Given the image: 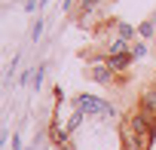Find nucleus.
Listing matches in <instances>:
<instances>
[{
	"label": "nucleus",
	"instance_id": "1",
	"mask_svg": "<svg viewBox=\"0 0 156 150\" xmlns=\"http://www.w3.org/2000/svg\"><path fill=\"white\" fill-rule=\"evenodd\" d=\"M76 110H80L83 116H104V120H110L116 113L113 104H107V101H101L95 95H80V98H76Z\"/></svg>",
	"mask_w": 156,
	"mask_h": 150
},
{
	"label": "nucleus",
	"instance_id": "2",
	"mask_svg": "<svg viewBox=\"0 0 156 150\" xmlns=\"http://www.w3.org/2000/svg\"><path fill=\"white\" fill-rule=\"evenodd\" d=\"M144 116H150V120H156V89H150V92H144V98H141V107H138Z\"/></svg>",
	"mask_w": 156,
	"mask_h": 150
},
{
	"label": "nucleus",
	"instance_id": "4",
	"mask_svg": "<svg viewBox=\"0 0 156 150\" xmlns=\"http://www.w3.org/2000/svg\"><path fill=\"white\" fill-rule=\"evenodd\" d=\"M132 61H135V58H132V49H129V52H119V55H110V58H107V64H110L113 70H126Z\"/></svg>",
	"mask_w": 156,
	"mask_h": 150
},
{
	"label": "nucleus",
	"instance_id": "6",
	"mask_svg": "<svg viewBox=\"0 0 156 150\" xmlns=\"http://www.w3.org/2000/svg\"><path fill=\"white\" fill-rule=\"evenodd\" d=\"M116 31H119V40H129V37L135 34V31H132L129 25H116Z\"/></svg>",
	"mask_w": 156,
	"mask_h": 150
},
{
	"label": "nucleus",
	"instance_id": "5",
	"mask_svg": "<svg viewBox=\"0 0 156 150\" xmlns=\"http://www.w3.org/2000/svg\"><path fill=\"white\" fill-rule=\"evenodd\" d=\"M153 28H156V25H153V22H144V25H141V28H138V34H141V37H153V34H156V31H153Z\"/></svg>",
	"mask_w": 156,
	"mask_h": 150
},
{
	"label": "nucleus",
	"instance_id": "3",
	"mask_svg": "<svg viewBox=\"0 0 156 150\" xmlns=\"http://www.w3.org/2000/svg\"><path fill=\"white\" fill-rule=\"evenodd\" d=\"M113 67L110 64H92V80H98V83H110L113 80Z\"/></svg>",
	"mask_w": 156,
	"mask_h": 150
},
{
	"label": "nucleus",
	"instance_id": "7",
	"mask_svg": "<svg viewBox=\"0 0 156 150\" xmlns=\"http://www.w3.org/2000/svg\"><path fill=\"white\" fill-rule=\"evenodd\" d=\"M144 55H147V46H144V43L132 46V58H144Z\"/></svg>",
	"mask_w": 156,
	"mask_h": 150
}]
</instances>
